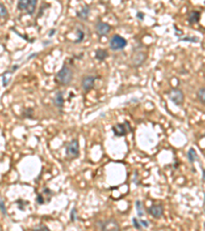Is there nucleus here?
Here are the masks:
<instances>
[{
  "label": "nucleus",
  "instance_id": "nucleus-29",
  "mask_svg": "<svg viewBox=\"0 0 205 231\" xmlns=\"http://www.w3.org/2000/svg\"><path fill=\"white\" fill-rule=\"evenodd\" d=\"M136 17L139 18L140 21H143V20H144V18H145V15H144L143 12H137V14H136Z\"/></svg>",
  "mask_w": 205,
  "mask_h": 231
},
{
  "label": "nucleus",
  "instance_id": "nucleus-3",
  "mask_svg": "<svg viewBox=\"0 0 205 231\" xmlns=\"http://www.w3.org/2000/svg\"><path fill=\"white\" fill-rule=\"evenodd\" d=\"M36 4V0H21V1L18 2V8L20 11H26L29 15H33Z\"/></svg>",
  "mask_w": 205,
  "mask_h": 231
},
{
  "label": "nucleus",
  "instance_id": "nucleus-14",
  "mask_svg": "<svg viewBox=\"0 0 205 231\" xmlns=\"http://www.w3.org/2000/svg\"><path fill=\"white\" fill-rule=\"evenodd\" d=\"M145 60H146V53H139L136 54V57H133V64L136 66H140L144 63Z\"/></svg>",
  "mask_w": 205,
  "mask_h": 231
},
{
  "label": "nucleus",
  "instance_id": "nucleus-7",
  "mask_svg": "<svg viewBox=\"0 0 205 231\" xmlns=\"http://www.w3.org/2000/svg\"><path fill=\"white\" fill-rule=\"evenodd\" d=\"M101 231H120V227L116 220L108 219L101 222Z\"/></svg>",
  "mask_w": 205,
  "mask_h": 231
},
{
  "label": "nucleus",
  "instance_id": "nucleus-27",
  "mask_svg": "<svg viewBox=\"0 0 205 231\" xmlns=\"http://www.w3.org/2000/svg\"><path fill=\"white\" fill-rule=\"evenodd\" d=\"M140 225H142V226L145 227V228H148V227H149V222H148V221L140 220Z\"/></svg>",
  "mask_w": 205,
  "mask_h": 231
},
{
  "label": "nucleus",
  "instance_id": "nucleus-24",
  "mask_svg": "<svg viewBox=\"0 0 205 231\" xmlns=\"http://www.w3.org/2000/svg\"><path fill=\"white\" fill-rule=\"evenodd\" d=\"M181 40L182 41H191V42H195V41H198L197 37H184L181 38Z\"/></svg>",
  "mask_w": 205,
  "mask_h": 231
},
{
  "label": "nucleus",
  "instance_id": "nucleus-9",
  "mask_svg": "<svg viewBox=\"0 0 205 231\" xmlns=\"http://www.w3.org/2000/svg\"><path fill=\"white\" fill-rule=\"evenodd\" d=\"M148 213L151 215L152 217H154L155 219H160L163 216V213H164V208L161 204H153L148 208Z\"/></svg>",
  "mask_w": 205,
  "mask_h": 231
},
{
  "label": "nucleus",
  "instance_id": "nucleus-33",
  "mask_svg": "<svg viewBox=\"0 0 205 231\" xmlns=\"http://www.w3.org/2000/svg\"><path fill=\"white\" fill-rule=\"evenodd\" d=\"M51 42H50V41H44V42H43V45H48V44H50Z\"/></svg>",
  "mask_w": 205,
  "mask_h": 231
},
{
  "label": "nucleus",
  "instance_id": "nucleus-18",
  "mask_svg": "<svg viewBox=\"0 0 205 231\" xmlns=\"http://www.w3.org/2000/svg\"><path fill=\"white\" fill-rule=\"evenodd\" d=\"M205 89H204V88H201L199 91H198V92H197V97H198V100H199L202 104H204L205 103V97H204V94H205Z\"/></svg>",
  "mask_w": 205,
  "mask_h": 231
},
{
  "label": "nucleus",
  "instance_id": "nucleus-20",
  "mask_svg": "<svg viewBox=\"0 0 205 231\" xmlns=\"http://www.w3.org/2000/svg\"><path fill=\"white\" fill-rule=\"evenodd\" d=\"M77 34H78V39H77L76 43H79L84 39V32L81 29H77Z\"/></svg>",
  "mask_w": 205,
  "mask_h": 231
},
{
  "label": "nucleus",
  "instance_id": "nucleus-19",
  "mask_svg": "<svg viewBox=\"0 0 205 231\" xmlns=\"http://www.w3.org/2000/svg\"><path fill=\"white\" fill-rule=\"evenodd\" d=\"M7 15V9L4 6V4L0 3V18H4Z\"/></svg>",
  "mask_w": 205,
  "mask_h": 231
},
{
  "label": "nucleus",
  "instance_id": "nucleus-22",
  "mask_svg": "<svg viewBox=\"0 0 205 231\" xmlns=\"http://www.w3.org/2000/svg\"><path fill=\"white\" fill-rule=\"evenodd\" d=\"M0 210H1V213L4 215V216H6V215H7V211H6L4 201H3L1 198H0Z\"/></svg>",
  "mask_w": 205,
  "mask_h": 231
},
{
  "label": "nucleus",
  "instance_id": "nucleus-21",
  "mask_svg": "<svg viewBox=\"0 0 205 231\" xmlns=\"http://www.w3.org/2000/svg\"><path fill=\"white\" fill-rule=\"evenodd\" d=\"M70 219H71L72 222H74L77 219V210L76 207H73L72 211H71V215H70Z\"/></svg>",
  "mask_w": 205,
  "mask_h": 231
},
{
  "label": "nucleus",
  "instance_id": "nucleus-30",
  "mask_svg": "<svg viewBox=\"0 0 205 231\" xmlns=\"http://www.w3.org/2000/svg\"><path fill=\"white\" fill-rule=\"evenodd\" d=\"M56 29H51V30L49 31V33H48V36L49 37H52L53 36V35H54V33H56Z\"/></svg>",
  "mask_w": 205,
  "mask_h": 231
},
{
  "label": "nucleus",
  "instance_id": "nucleus-32",
  "mask_svg": "<svg viewBox=\"0 0 205 231\" xmlns=\"http://www.w3.org/2000/svg\"><path fill=\"white\" fill-rule=\"evenodd\" d=\"M202 182H205V175H204V169H202Z\"/></svg>",
  "mask_w": 205,
  "mask_h": 231
},
{
  "label": "nucleus",
  "instance_id": "nucleus-8",
  "mask_svg": "<svg viewBox=\"0 0 205 231\" xmlns=\"http://www.w3.org/2000/svg\"><path fill=\"white\" fill-rule=\"evenodd\" d=\"M95 77H94V76H90V75H88V76H84L83 77V79H82V82H81V85H82V88H83V91H84L85 92H89L90 89H92L94 88V82H95Z\"/></svg>",
  "mask_w": 205,
  "mask_h": 231
},
{
  "label": "nucleus",
  "instance_id": "nucleus-12",
  "mask_svg": "<svg viewBox=\"0 0 205 231\" xmlns=\"http://www.w3.org/2000/svg\"><path fill=\"white\" fill-rule=\"evenodd\" d=\"M64 102H65V100H64V92H59L56 95V98H54V100H53L54 105L59 109H62L64 107Z\"/></svg>",
  "mask_w": 205,
  "mask_h": 231
},
{
  "label": "nucleus",
  "instance_id": "nucleus-16",
  "mask_svg": "<svg viewBox=\"0 0 205 231\" xmlns=\"http://www.w3.org/2000/svg\"><path fill=\"white\" fill-rule=\"evenodd\" d=\"M187 156H188L189 161H190L191 163H194V162L198 159V155H197L196 150L193 149V148L189 149V151H188V153H187Z\"/></svg>",
  "mask_w": 205,
  "mask_h": 231
},
{
  "label": "nucleus",
  "instance_id": "nucleus-10",
  "mask_svg": "<svg viewBox=\"0 0 205 231\" xmlns=\"http://www.w3.org/2000/svg\"><path fill=\"white\" fill-rule=\"evenodd\" d=\"M95 29H97V32L100 36H104V35H107L110 32L111 26L107 23H104V22H98L97 26H95Z\"/></svg>",
  "mask_w": 205,
  "mask_h": 231
},
{
  "label": "nucleus",
  "instance_id": "nucleus-11",
  "mask_svg": "<svg viewBox=\"0 0 205 231\" xmlns=\"http://www.w3.org/2000/svg\"><path fill=\"white\" fill-rule=\"evenodd\" d=\"M201 14L197 11H192L188 15V21L190 24H196L200 21Z\"/></svg>",
  "mask_w": 205,
  "mask_h": 231
},
{
  "label": "nucleus",
  "instance_id": "nucleus-31",
  "mask_svg": "<svg viewBox=\"0 0 205 231\" xmlns=\"http://www.w3.org/2000/svg\"><path fill=\"white\" fill-rule=\"evenodd\" d=\"M38 56V53H31L30 54V56H29L28 57V60H31L32 59V58H34V57H37Z\"/></svg>",
  "mask_w": 205,
  "mask_h": 231
},
{
  "label": "nucleus",
  "instance_id": "nucleus-5",
  "mask_svg": "<svg viewBox=\"0 0 205 231\" xmlns=\"http://www.w3.org/2000/svg\"><path fill=\"white\" fill-rule=\"evenodd\" d=\"M112 130H113V133L116 137H124V136H126L129 131H131V127L129 126V123L126 121L124 124L118 123L116 126H114L112 127Z\"/></svg>",
  "mask_w": 205,
  "mask_h": 231
},
{
  "label": "nucleus",
  "instance_id": "nucleus-4",
  "mask_svg": "<svg viewBox=\"0 0 205 231\" xmlns=\"http://www.w3.org/2000/svg\"><path fill=\"white\" fill-rule=\"evenodd\" d=\"M167 96L170 99V101L172 103H174L175 105H182L185 99L184 92L178 88H172L171 91H169Z\"/></svg>",
  "mask_w": 205,
  "mask_h": 231
},
{
  "label": "nucleus",
  "instance_id": "nucleus-25",
  "mask_svg": "<svg viewBox=\"0 0 205 231\" xmlns=\"http://www.w3.org/2000/svg\"><path fill=\"white\" fill-rule=\"evenodd\" d=\"M36 201H37V203L43 204L44 203H45V199L43 198L42 194H38V196H37V198H36Z\"/></svg>",
  "mask_w": 205,
  "mask_h": 231
},
{
  "label": "nucleus",
  "instance_id": "nucleus-1",
  "mask_svg": "<svg viewBox=\"0 0 205 231\" xmlns=\"http://www.w3.org/2000/svg\"><path fill=\"white\" fill-rule=\"evenodd\" d=\"M56 81L60 83V84L63 85H68L70 82L72 81L73 79V72L72 70L67 66H63L62 69L57 72L56 77Z\"/></svg>",
  "mask_w": 205,
  "mask_h": 231
},
{
  "label": "nucleus",
  "instance_id": "nucleus-23",
  "mask_svg": "<svg viewBox=\"0 0 205 231\" xmlns=\"http://www.w3.org/2000/svg\"><path fill=\"white\" fill-rule=\"evenodd\" d=\"M132 223H133V226L134 228L140 230V221L136 219V218H132Z\"/></svg>",
  "mask_w": 205,
  "mask_h": 231
},
{
  "label": "nucleus",
  "instance_id": "nucleus-15",
  "mask_svg": "<svg viewBox=\"0 0 205 231\" xmlns=\"http://www.w3.org/2000/svg\"><path fill=\"white\" fill-rule=\"evenodd\" d=\"M108 57V51L106 49H98L95 50V59L98 61H104L106 60V58Z\"/></svg>",
  "mask_w": 205,
  "mask_h": 231
},
{
  "label": "nucleus",
  "instance_id": "nucleus-13",
  "mask_svg": "<svg viewBox=\"0 0 205 231\" xmlns=\"http://www.w3.org/2000/svg\"><path fill=\"white\" fill-rule=\"evenodd\" d=\"M89 12H90V9H89L88 6H84L82 9L77 11V17H78L80 20H86L89 15Z\"/></svg>",
  "mask_w": 205,
  "mask_h": 231
},
{
  "label": "nucleus",
  "instance_id": "nucleus-26",
  "mask_svg": "<svg viewBox=\"0 0 205 231\" xmlns=\"http://www.w3.org/2000/svg\"><path fill=\"white\" fill-rule=\"evenodd\" d=\"M33 231H50V230L48 229V227H46V226H43V225H41L40 227H38V228L34 229Z\"/></svg>",
  "mask_w": 205,
  "mask_h": 231
},
{
  "label": "nucleus",
  "instance_id": "nucleus-17",
  "mask_svg": "<svg viewBox=\"0 0 205 231\" xmlns=\"http://www.w3.org/2000/svg\"><path fill=\"white\" fill-rule=\"evenodd\" d=\"M136 210L137 216H139L140 218H142L144 215H145V211H144L143 203L140 200H136Z\"/></svg>",
  "mask_w": 205,
  "mask_h": 231
},
{
  "label": "nucleus",
  "instance_id": "nucleus-28",
  "mask_svg": "<svg viewBox=\"0 0 205 231\" xmlns=\"http://www.w3.org/2000/svg\"><path fill=\"white\" fill-rule=\"evenodd\" d=\"M2 79H3L2 85H3V86H6V85H7V79H6V75H5V74H3V75H2Z\"/></svg>",
  "mask_w": 205,
  "mask_h": 231
},
{
  "label": "nucleus",
  "instance_id": "nucleus-2",
  "mask_svg": "<svg viewBox=\"0 0 205 231\" xmlns=\"http://www.w3.org/2000/svg\"><path fill=\"white\" fill-rule=\"evenodd\" d=\"M127 45V40L119 35H114L110 40V49L112 50H121Z\"/></svg>",
  "mask_w": 205,
  "mask_h": 231
},
{
  "label": "nucleus",
  "instance_id": "nucleus-6",
  "mask_svg": "<svg viewBox=\"0 0 205 231\" xmlns=\"http://www.w3.org/2000/svg\"><path fill=\"white\" fill-rule=\"evenodd\" d=\"M66 155L69 158H76L79 155V143L78 140H73L66 148Z\"/></svg>",
  "mask_w": 205,
  "mask_h": 231
}]
</instances>
